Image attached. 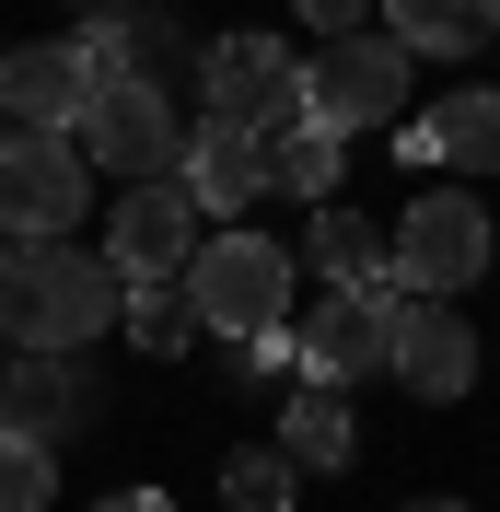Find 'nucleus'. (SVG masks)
Instances as JSON below:
<instances>
[{
  "label": "nucleus",
  "instance_id": "nucleus-1",
  "mask_svg": "<svg viewBox=\"0 0 500 512\" xmlns=\"http://www.w3.org/2000/svg\"><path fill=\"white\" fill-rule=\"evenodd\" d=\"M117 303H128V280L105 256H82V245H0V338L12 350L70 361V350H94L105 326H117Z\"/></svg>",
  "mask_w": 500,
  "mask_h": 512
},
{
  "label": "nucleus",
  "instance_id": "nucleus-2",
  "mask_svg": "<svg viewBox=\"0 0 500 512\" xmlns=\"http://www.w3.org/2000/svg\"><path fill=\"white\" fill-rule=\"evenodd\" d=\"M187 315L210 326V338H268V326H291V245H268V233H210V245L187 256Z\"/></svg>",
  "mask_w": 500,
  "mask_h": 512
},
{
  "label": "nucleus",
  "instance_id": "nucleus-3",
  "mask_svg": "<svg viewBox=\"0 0 500 512\" xmlns=\"http://www.w3.org/2000/svg\"><path fill=\"white\" fill-rule=\"evenodd\" d=\"M489 256H500L489 210H477L466 187H431V198L396 222V245H384V280L419 291V303H466V291L489 280Z\"/></svg>",
  "mask_w": 500,
  "mask_h": 512
},
{
  "label": "nucleus",
  "instance_id": "nucleus-4",
  "mask_svg": "<svg viewBox=\"0 0 500 512\" xmlns=\"http://www.w3.org/2000/svg\"><path fill=\"white\" fill-rule=\"evenodd\" d=\"M198 94H210V117H221V128L280 140V128H303V59H291L280 35H210Z\"/></svg>",
  "mask_w": 500,
  "mask_h": 512
},
{
  "label": "nucleus",
  "instance_id": "nucleus-5",
  "mask_svg": "<svg viewBox=\"0 0 500 512\" xmlns=\"http://www.w3.org/2000/svg\"><path fill=\"white\" fill-rule=\"evenodd\" d=\"M70 152H94L105 175H128V187H152V175H175V152H187V128H175V94L163 82H105L94 105H82V128H70Z\"/></svg>",
  "mask_w": 500,
  "mask_h": 512
},
{
  "label": "nucleus",
  "instance_id": "nucleus-6",
  "mask_svg": "<svg viewBox=\"0 0 500 512\" xmlns=\"http://www.w3.org/2000/svg\"><path fill=\"white\" fill-rule=\"evenodd\" d=\"M396 105H407V47L396 35H338V47L303 70V128H326V140L384 128Z\"/></svg>",
  "mask_w": 500,
  "mask_h": 512
},
{
  "label": "nucleus",
  "instance_id": "nucleus-7",
  "mask_svg": "<svg viewBox=\"0 0 500 512\" xmlns=\"http://www.w3.org/2000/svg\"><path fill=\"white\" fill-rule=\"evenodd\" d=\"M70 222H82V152L59 128H0V233L70 245Z\"/></svg>",
  "mask_w": 500,
  "mask_h": 512
},
{
  "label": "nucleus",
  "instance_id": "nucleus-8",
  "mask_svg": "<svg viewBox=\"0 0 500 512\" xmlns=\"http://www.w3.org/2000/svg\"><path fill=\"white\" fill-rule=\"evenodd\" d=\"M396 315H407V291H338L326 315L291 326V373L303 384H361L396 361Z\"/></svg>",
  "mask_w": 500,
  "mask_h": 512
},
{
  "label": "nucleus",
  "instance_id": "nucleus-9",
  "mask_svg": "<svg viewBox=\"0 0 500 512\" xmlns=\"http://www.w3.org/2000/svg\"><path fill=\"white\" fill-rule=\"evenodd\" d=\"M210 245L198 233V198L175 187V175H152V187L117 198V222H105V268L117 280H187V256Z\"/></svg>",
  "mask_w": 500,
  "mask_h": 512
},
{
  "label": "nucleus",
  "instance_id": "nucleus-10",
  "mask_svg": "<svg viewBox=\"0 0 500 512\" xmlns=\"http://www.w3.org/2000/svg\"><path fill=\"white\" fill-rule=\"evenodd\" d=\"M94 408H105V384L82 373V361L12 350V373H0V431H24V443H47V454H59V431H82Z\"/></svg>",
  "mask_w": 500,
  "mask_h": 512
},
{
  "label": "nucleus",
  "instance_id": "nucleus-11",
  "mask_svg": "<svg viewBox=\"0 0 500 512\" xmlns=\"http://www.w3.org/2000/svg\"><path fill=\"white\" fill-rule=\"evenodd\" d=\"M175 187L198 198V222H233V210H256V198H268V140H256V128L198 117L187 152H175Z\"/></svg>",
  "mask_w": 500,
  "mask_h": 512
},
{
  "label": "nucleus",
  "instance_id": "nucleus-12",
  "mask_svg": "<svg viewBox=\"0 0 500 512\" xmlns=\"http://www.w3.org/2000/svg\"><path fill=\"white\" fill-rule=\"evenodd\" d=\"M384 373H396L407 396L454 408V396L477 384V326H466V315H442V303H407V315H396V361H384Z\"/></svg>",
  "mask_w": 500,
  "mask_h": 512
},
{
  "label": "nucleus",
  "instance_id": "nucleus-13",
  "mask_svg": "<svg viewBox=\"0 0 500 512\" xmlns=\"http://www.w3.org/2000/svg\"><path fill=\"white\" fill-rule=\"evenodd\" d=\"M82 105H94V82H82V59L70 47H12L0 59V117L12 128H82Z\"/></svg>",
  "mask_w": 500,
  "mask_h": 512
},
{
  "label": "nucleus",
  "instance_id": "nucleus-14",
  "mask_svg": "<svg viewBox=\"0 0 500 512\" xmlns=\"http://www.w3.org/2000/svg\"><path fill=\"white\" fill-rule=\"evenodd\" d=\"M407 163H454V175H500V94H454L419 128H396Z\"/></svg>",
  "mask_w": 500,
  "mask_h": 512
},
{
  "label": "nucleus",
  "instance_id": "nucleus-15",
  "mask_svg": "<svg viewBox=\"0 0 500 512\" xmlns=\"http://www.w3.org/2000/svg\"><path fill=\"white\" fill-rule=\"evenodd\" d=\"M384 35H396L407 59L431 47V59H466L500 35V0H384Z\"/></svg>",
  "mask_w": 500,
  "mask_h": 512
},
{
  "label": "nucleus",
  "instance_id": "nucleus-16",
  "mask_svg": "<svg viewBox=\"0 0 500 512\" xmlns=\"http://www.w3.org/2000/svg\"><path fill=\"white\" fill-rule=\"evenodd\" d=\"M349 443H361V431H349L338 384H303V396L280 408V454L303 466V478H326V466H349Z\"/></svg>",
  "mask_w": 500,
  "mask_h": 512
},
{
  "label": "nucleus",
  "instance_id": "nucleus-17",
  "mask_svg": "<svg viewBox=\"0 0 500 512\" xmlns=\"http://www.w3.org/2000/svg\"><path fill=\"white\" fill-rule=\"evenodd\" d=\"M117 326H128V350H152V361H175V350H187V338H198V315H187V280H128Z\"/></svg>",
  "mask_w": 500,
  "mask_h": 512
},
{
  "label": "nucleus",
  "instance_id": "nucleus-18",
  "mask_svg": "<svg viewBox=\"0 0 500 512\" xmlns=\"http://www.w3.org/2000/svg\"><path fill=\"white\" fill-rule=\"evenodd\" d=\"M338 163H349V140H326V128H280L268 140V187H291V198H338Z\"/></svg>",
  "mask_w": 500,
  "mask_h": 512
},
{
  "label": "nucleus",
  "instance_id": "nucleus-19",
  "mask_svg": "<svg viewBox=\"0 0 500 512\" xmlns=\"http://www.w3.org/2000/svg\"><path fill=\"white\" fill-rule=\"evenodd\" d=\"M314 268H326L338 291H396V280H384V245H373V222H361V210H326V222H314Z\"/></svg>",
  "mask_w": 500,
  "mask_h": 512
},
{
  "label": "nucleus",
  "instance_id": "nucleus-20",
  "mask_svg": "<svg viewBox=\"0 0 500 512\" xmlns=\"http://www.w3.org/2000/svg\"><path fill=\"white\" fill-rule=\"evenodd\" d=\"M221 501H233V512H291V501H303V466H291L280 443H245L233 466H221Z\"/></svg>",
  "mask_w": 500,
  "mask_h": 512
},
{
  "label": "nucleus",
  "instance_id": "nucleus-21",
  "mask_svg": "<svg viewBox=\"0 0 500 512\" xmlns=\"http://www.w3.org/2000/svg\"><path fill=\"white\" fill-rule=\"evenodd\" d=\"M47 501H59V454L0 431V512H47Z\"/></svg>",
  "mask_w": 500,
  "mask_h": 512
},
{
  "label": "nucleus",
  "instance_id": "nucleus-22",
  "mask_svg": "<svg viewBox=\"0 0 500 512\" xmlns=\"http://www.w3.org/2000/svg\"><path fill=\"white\" fill-rule=\"evenodd\" d=\"M314 35H373V0H291Z\"/></svg>",
  "mask_w": 500,
  "mask_h": 512
},
{
  "label": "nucleus",
  "instance_id": "nucleus-23",
  "mask_svg": "<svg viewBox=\"0 0 500 512\" xmlns=\"http://www.w3.org/2000/svg\"><path fill=\"white\" fill-rule=\"evenodd\" d=\"M94 512H175L163 489H117V501H94Z\"/></svg>",
  "mask_w": 500,
  "mask_h": 512
},
{
  "label": "nucleus",
  "instance_id": "nucleus-24",
  "mask_svg": "<svg viewBox=\"0 0 500 512\" xmlns=\"http://www.w3.org/2000/svg\"><path fill=\"white\" fill-rule=\"evenodd\" d=\"M407 512H466V501H407Z\"/></svg>",
  "mask_w": 500,
  "mask_h": 512
},
{
  "label": "nucleus",
  "instance_id": "nucleus-25",
  "mask_svg": "<svg viewBox=\"0 0 500 512\" xmlns=\"http://www.w3.org/2000/svg\"><path fill=\"white\" fill-rule=\"evenodd\" d=\"M82 12H117V0H82Z\"/></svg>",
  "mask_w": 500,
  "mask_h": 512
}]
</instances>
